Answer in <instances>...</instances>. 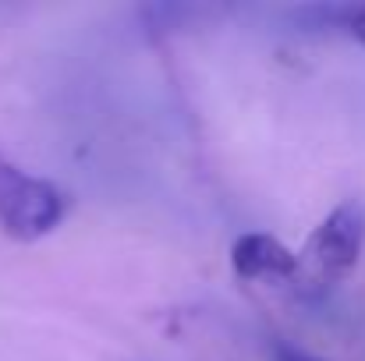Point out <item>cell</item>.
Returning <instances> with one entry per match:
<instances>
[{
  "label": "cell",
  "mask_w": 365,
  "mask_h": 361,
  "mask_svg": "<svg viewBox=\"0 0 365 361\" xmlns=\"http://www.w3.org/2000/svg\"><path fill=\"white\" fill-rule=\"evenodd\" d=\"M365 244V209L359 202H341L334 213L319 220V227L309 234L305 248L294 255V276L330 287L341 276H348L362 255Z\"/></svg>",
  "instance_id": "cell-1"
},
{
  "label": "cell",
  "mask_w": 365,
  "mask_h": 361,
  "mask_svg": "<svg viewBox=\"0 0 365 361\" xmlns=\"http://www.w3.org/2000/svg\"><path fill=\"white\" fill-rule=\"evenodd\" d=\"M64 216V195L57 184L32 177L0 156V227L18 241L50 234Z\"/></svg>",
  "instance_id": "cell-2"
},
{
  "label": "cell",
  "mask_w": 365,
  "mask_h": 361,
  "mask_svg": "<svg viewBox=\"0 0 365 361\" xmlns=\"http://www.w3.org/2000/svg\"><path fill=\"white\" fill-rule=\"evenodd\" d=\"M348 36H355L365 46V4H348V14H344V25H341Z\"/></svg>",
  "instance_id": "cell-5"
},
{
  "label": "cell",
  "mask_w": 365,
  "mask_h": 361,
  "mask_svg": "<svg viewBox=\"0 0 365 361\" xmlns=\"http://www.w3.org/2000/svg\"><path fill=\"white\" fill-rule=\"evenodd\" d=\"M231 266L242 280H294V251L273 234H242L231 248Z\"/></svg>",
  "instance_id": "cell-3"
},
{
  "label": "cell",
  "mask_w": 365,
  "mask_h": 361,
  "mask_svg": "<svg viewBox=\"0 0 365 361\" xmlns=\"http://www.w3.org/2000/svg\"><path fill=\"white\" fill-rule=\"evenodd\" d=\"M269 358L273 361H327V358H316V355L302 351V347H294V344H287V340H273Z\"/></svg>",
  "instance_id": "cell-4"
}]
</instances>
